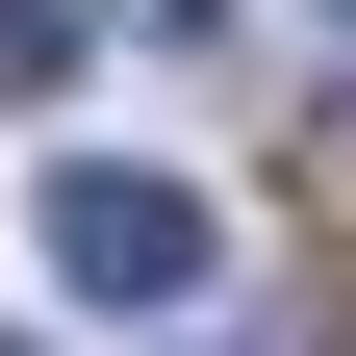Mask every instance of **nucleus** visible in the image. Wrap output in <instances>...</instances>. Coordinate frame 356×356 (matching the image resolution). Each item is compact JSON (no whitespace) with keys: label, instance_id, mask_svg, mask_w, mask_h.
Returning <instances> with one entry per match:
<instances>
[{"label":"nucleus","instance_id":"f257e3e1","mask_svg":"<svg viewBox=\"0 0 356 356\" xmlns=\"http://www.w3.org/2000/svg\"><path fill=\"white\" fill-rule=\"evenodd\" d=\"M51 280L76 305H204V204H178L153 153H76L51 178Z\"/></svg>","mask_w":356,"mask_h":356},{"label":"nucleus","instance_id":"f03ea898","mask_svg":"<svg viewBox=\"0 0 356 356\" xmlns=\"http://www.w3.org/2000/svg\"><path fill=\"white\" fill-rule=\"evenodd\" d=\"M0 76H76V26H51V0H0Z\"/></svg>","mask_w":356,"mask_h":356},{"label":"nucleus","instance_id":"7ed1b4c3","mask_svg":"<svg viewBox=\"0 0 356 356\" xmlns=\"http://www.w3.org/2000/svg\"><path fill=\"white\" fill-rule=\"evenodd\" d=\"M254 356H305V331H254Z\"/></svg>","mask_w":356,"mask_h":356}]
</instances>
